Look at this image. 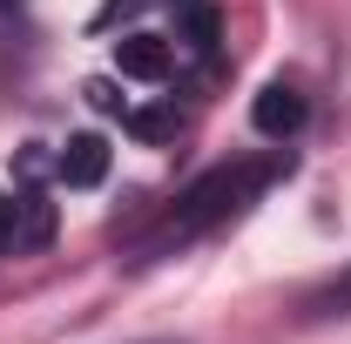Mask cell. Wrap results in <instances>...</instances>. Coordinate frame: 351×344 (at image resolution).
<instances>
[{"label": "cell", "instance_id": "6da1fadb", "mask_svg": "<svg viewBox=\"0 0 351 344\" xmlns=\"http://www.w3.org/2000/svg\"><path fill=\"white\" fill-rule=\"evenodd\" d=\"M284 169L277 156L270 162H223V169L196 175L182 196H176V210L142 236V257H169V250H182V243H196V236H210L217 223H230V216L243 210V203H257L263 182Z\"/></svg>", "mask_w": 351, "mask_h": 344}, {"label": "cell", "instance_id": "7a4b0ae2", "mask_svg": "<svg viewBox=\"0 0 351 344\" xmlns=\"http://www.w3.org/2000/svg\"><path fill=\"white\" fill-rule=\"evenodd\" d=\"M47 243H54V203L41 189L0 196V250L21 257V250H47Z\"/></svg>", "mask_w": 351, "mask_h": 344}, {"label": "cell", "instance_id": "3957f363", "mask_svg": "<svg viewBox=\"0 0 351 344\" xmlns=\"http://www.w3.org/2000/svg\"><path fill=\"white\" fill-rule=\"evenodd\" d=\"M304 95L291 82H270V88H257V101H250V122H257V135H270V142H284V135H298L304 129Z\"/></svg>", "mask_w": 351, "mask_h": 344}, {"label": "cell", "instance_id": "277c9868", "mask_svg": "<svg viewBox=\"0 0 351 344\" xmlns=\"http://www.w3.org/2000/svg\"><path fill=\"white\" fill-rule=\"evenodd\" d=\"M115 68L129 75V82H169V68H176V41H162V34H122L115 41Z\"/></svg>", "mask_w": 351, "mask_h": 344}, {"label": "cell", "instance_id": "5b68a950", "mask_svg": "<svg viewBox=\"0 0 351 344\" xmlns=\"http://www.w3.org/2000/svg\"><path fill=\"white\" fill-rule=\"evenodd\" d=\"M54 175H61L68 189H95V182L108 175V142H101V135H68L61 156H54Z\"/></svg>", "mask_w": 351, "mask_h": 344}, {"label": "cell", "instance_id": "8992f818", "mask_svg": "<svg viewBox=\"0 0 351 344\" xmlns=\"http://www.w3.org/2000/svg\"><path fill=\"white\" fill-rule=\"evenodd\" d=\"M122 129H129L135 142H169V135L182 129V115H176V101H162V108H129Z\"/></svg>", "mask_w": 351, "mask_h": 344}, {"label": "cell", "instance_id": "52a82bcc", "mask_svg": "<svg viewBox=\"0 0 351 344\" xmlns=\"http://www.w3.org/2000/svg\"><path fill=\"white\" fill-rule=\"evenodd\" d=\"M182 27H189V47H196V54H210V47H217V7H210V0H189V7H182Z\"/></svg>", "mask_w": 351, "mask_h": 344}, {"label": "cell", "instance_id": "ba28073f", "mask_svg": "<svg viewBox=\"0 0 351 344\" xmlns=\"http://www.w3.org/2000/svg\"><path fill=\"white\" fill-rule=\"evenodd\" d=\"M82 95H88V108H101V115H129V101L115 95V82H88Z\"/></svg>", "mask_w": 351, "mask_h": 344}, {"label": "cell", "instance_id": "9c48e42d", "mask_svg": "<svg viewBox=\"0 0 351 344\" xmlns=\"http://www.w3.org/2000/svg\"><path fill=\"white\" fill-rule=\"evenodd\" d=\"M311 310H351V277H345V284H331L324 297H311Z\"/></svg>", "mask_w": 351, "mask_h": 344}, {"label": "cell", "instance_id": "30bf717a", "mask_svg": "<svg viewBox=\"0 0 351 344\" xmlns=\"http://www.w3.org/2000/svg\"><path fill=\"white\" fill-rule=\"evenodd\" d=\"M115 7H135V0H115Z\"/></svg>", "mask_w": 351, "mask_h": 344}, {"label": "cell", "instance_id": "8fae6325", "mask_svg": "<svg viewBox=\"0 0 351 344\" xmlns=\"http://www.w3.org/2000/svg\"><path fill=\"white\" fill-rule=\"evenodd\" d=\"M149 344H169V338H149Z\"/></svg>", "mask_w": 351, "mask_h": 344}, {"label": "cell", "instance_id": "7c38bea8", "mask_svg": "<svg viewBox=\"0 0 351 344\" xmlns=\"http://www.w3.org/2000/svg\"><path fill=\"white\" fill-rule=\"evenodd\" d=\"M0 7H14V0H0Z\"/></svg>", "mask_w": 351, "mask_h": 344}]
</instances>
